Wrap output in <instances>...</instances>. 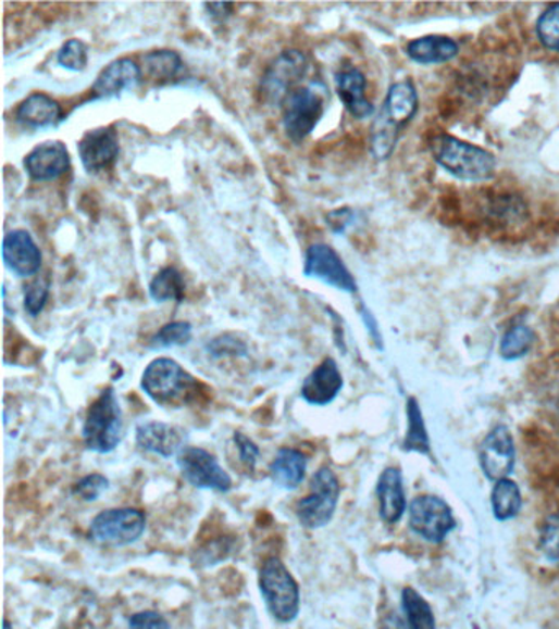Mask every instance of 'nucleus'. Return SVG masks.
Wrapping results in <instances>:
<instances>
[{"instance_id":"obj_1","label":"nucleus","mask_w":559,"mask_h":629,"mask_svg":"<svg viewBox=\"0 0 559 629\" xmlns=\"http://www.w3.org/2000/svg\"><path fill=\"white\" fill-rule=\"evenodd\" d=\"M141 390L158 405L181 408L189 405L200 392V383L179 363L158 357L141 374Z\"/></svg>"},{"instance_id":"obj_2","label":"nucleus","mask_w":559,"mask_h":629,"mask_svg":"<svg viewBox=\"0 0 559 629\" xmlns=\"http://www.w3.org/2000/svg\"><path fill=\"white\" fill-rule=\"evenodd\" d=\"M417 93L409 80L394 84L387 92L383 109L371 128V151L376 160H386L396 148L399 130L413 117Z\"/></svg>"},{"instance_id":"obj_3","label":"nucleus","mask_w":559,"mask_h":629,"mask_svg":"<svg viewBox=\"0 0 559 629\" xmlns=\"http://www.w3.org/2000/svg\"><path fill=\"white\" fill-rule=\"evenodd\" d=\"M122 408L114 387H107L87 408L83 425V441L96 454L117 450L122 441Z\"/></svg>"},{"instance_id":"obj_4","label":"nucleus","mask_w":559,"mask_h":629,"mask_svg":"<svg viewBox=\"0 0 559 629\" xmlns=\"http://www.w3.org/2000/svg\"><path fill=\"white\" fill-rule=\"evenodd\" d=\"M258 587L266 603L268 612L277 622L287 625L299 616V583L280 557L271 556L264 559L258 577Z\"/></svg>"},{"instance_id":"obj_5","label":"nucleus","mask_w":559,"mask_h":629,"mask_svg":"<svg viewBox=\"0 0 559 629\" xmlns=\"http://www.w3.org/2000/svg\"><path fill=\"white\" fill-rule=\"evenodd\" d=\"M430 150L443 169L463 180H487L496 169V160L489 151L448 135L436 137Z\"/></svg>"},{"instance_id":"obj_6","label":"nucleus","mask_w":559,"mask_h":629,"mask_svg":"<svg viewBox=\"0 0 559 629\" xmlns=\"http://www.w3.org/2000/svg\"><path fill=\"white\" fill-rule=\"evenodd\" d=\"M341 487L330 467H320L310 480V493L296 503L297 519L306 530H320L337 512Z\"/></svg>"},{"instance_id":"obj_7","label":"nucleus","mask_w":559,"mask_h":629,"mask_svg":"<svg viewBox=\"0 0 559 629\" xmlns=\"http://www.w3.org/2000/svg\"><path fill=\"white\" fill-rule=\"evenodd\" d=\"M145 530H147V515L141 510L109 508L92 519L89 538L102 546H131L144 537Z\"/></svg>"},{"instance_id":"obj_8","label":"nucleus","mask_w":559,"mask_h":629,"mask_svg":"<svg viewBox=\"0 0 559 629\" xmlns=\"http://www.w3.org/2000/svg\"><path fill=\"white\" fill-rule=\"evenodd\" d=\"M325 102L326 90L322 84L312 83L294 90L284 103V128L287 137L296 143L306 140L325 114Z\"/></svg>"},{"instance_id":"obj_9","label":"nucleus","mask_w":559,"mask_h":629,"mask_svg":"<svg viewBox=\"0 0 559 629\" xmlns=\"http://www.w3.org/2000/svg\"><path fill=\"white\" fill-rule=\"evenodd\" d=\"M309 71V60L299 50H287L281 53L273 63L268 66L263 79H261L260 93L263 102L268 105H281L286 103L294 87L306 77Z\"/></svg>"},{"instance_id":"obj_10","label":"nucleus","mask_w":559,"mask_h":629,"mask_svg":"<svg viewBox=\"0 0 559 629\" xmlns=\"http://www.w3.org/2000/svg\"><path fill=\"white\" fill-rule=\"evenodd\" d=\"M181 476L189 486L200 490L227 493L234 487V480L223 469L215 456L203 448L186 446L177 456Z\"/></svg>"},{"instance_id":"obj_11","label":"nucleus","mask_w":559,"mask_h":629,"mask_svg":"<svg viewBox=\"0 0 559 629\" xmlns=\"http://www.w3.org/2000/svg\"><path fill=\"white\" fill-rule=\"evenodd\" d=\"M410 528L426 541L439 543L455 528L454 513L438 496H417L410 505Z\"/></svg>"},{"instance_id":"obj_12","label":"nucleus","mask_w":559,"mask_h":629,"mask_svg":"<svg viewBox=\"0 0 559 629\" xmlns=\"http://www.w3.org/2000/svg\"><path fill=\"white\" fill-rule=\"evenodd\" d=\"M303 276L322 280L323 284H328L344 292H357L355 277L351 276L337 251L328 244L316 243L307 250Z\"/></svg>"},{"instance_id":"obj_13","label":"nucleus","mask_w":559,"mask_h":629,"mask_svg":"<svg viewBox=\"0 0 559 629\" xmlns=\"http://www.w3.org/2000/svg\"><path fill=\"white\" fill-rule=\"evenodd\" d=\"M80 163L87 173H103L114 166L121 147L117 131L112 127L96 128L86 131L77 143Z\"/></svg>"},{"instance_id":"obj_14","label":"nucleus","mask_w":559,"mask_h":629,"mask_svg":"<svg viewBox=\"0 0 559 629\" xmlns=\"http://www.w3.org/2000/svg\"><path fill=\"white\" fill-rule=\"evenodd\" d=\"M137 446L145 453L171 460L179 456L181 451L186 448L187 435L174 425L164 422H145L135 431Z\"/></svg>"},{"instance_id":"obj_15","label":"nucleus","mask_w":559,"mask_h":629,"mask_svg":"<svg viewBox=\"0 0 559 629\" xmlns=\"http://www.w3.org/2000/svg\"><path fill=\"white\" fill-rule=\"evenodd\" d=\"M480 463L489 479H507L515 463L512 437L506 427H496L480 448Z\"/></svg>"},{"instance_id":"obj_16","label":"nucleus","mask_w":559,"mask_h":629,"mask_svg":"<svg viewBox=\"0 0 559 629\" xmlns=\"http://www.w3.org/2000/svg\"><path fill=\"white\" fill-rule=\"evenodd\" d=\"M24 164L32 179L40 183L57 180L70 171V151L61 141H45L27 154Z\"/></svg>"},{"instance_id":"obj_17","label":"nucleus","mask_w":559,"mask_h":629,"mask_svg":"<svg viewBox=\"0 0 559 629\" xmlns=\"http://www.w3.org/2000/svg\"><path fill=\"white\" fill-rule=\"evenodd\" d=\"M341 389L344 376L338 369V364L332 357H326L306 377L300 387V397L309 405L325 406L337 399Z\"/></svg>"},{"instance_id":"obj_18","label":"nucleus","mask_w":559,"mask_h":629,"mask_svg":"<svg viewBox=\"0 0 559 629\" xmlns=\"http://www.w3.org/2000/svg\"><path fill=\"white\" fill-rule=\"evenodd\" d=\"M140 83V66L131 58H121L103 67L90 92H92L94 100L112 99V97L122 96L125 90L137 89Z\"/></svg>"},{"instance_id":"obj_19","label":"nucleus","mask_w":559,"mask_h":629,"mask_svg":"<svg viewBox=\"0 0 559 629\" xmlns=\"http://www.w3.org/2000/svg\"><path fill=\"white\" fill-rule=\"evenodd\" d=\"M5 266L21 277L34 276L41 267V251L28 231L14 230L2 243Z\"/></svg>"},{"instance_id":"obj_20","label":"nucleus","mask_w":559,"mask_h":629,"mask_svg":"<svg viewBox=\"0 0 559 629\" xmlns=\"http://www.w3.org/2000/svg\"><path fill=\"white\" fill-rule=\"evenodd\" d=\"M337 92L347 111L355 118H368L374 114V108L367 99V79L357 67H347L335 76Z\"/></svg>"},{"instance_id":"obj_21","label":"nucleus","mask_w":559,"mask_h":629,"mask_svg":"<svg viewBox=\"0 0 559 629\" xmlns=\"http://www.w3.org/2000/svg\"><path fill=\"white\" fill-rule=\"evenodd\" d=\"M306 454L296 448H281L270 464V477L274 486L283 490H296L306 479Z\"/></svg>"},{"instance_id":"obj_22","label":"nucleus","mask_w":559,"mask_h":629,"mask_svg":"<svg viewBox=\"0 0 559 629\" xmlns=\"http://www.w3.org/2000/svg\"><path fill=\"white\" fill-rule=\"evenodd\" d=\"M17 121L28 128L54 127L63 121V109L47 93H32L18 105Z\"/></svg>"},{"instance_id":"obj_23","label":"nucleus","mask_w":559,"mask_h":629,"mask_svg":"<svg viewBox=\"0 0 559 629\" xmlns=\"http://www.w3.org/2000/svg\"><path fill=\"white\" fill-rule=\"evenodd\" d=\"M377 500H380L381 518L386 523L399 521L406 510V495H403L402 476L399 470L389 467L381 474L376 487Z\"/></svg>"},{"instance_id":"obj_24","label":"nucleus","mask_w":559,"mask_h":629,"mask_svg":"<svg viewBox=\"0 0 559 629\" xmlns=\"http://www.w3.org/2000/svg\"><path fill=\"white\" fill-rule=\"evenodd\" d=\"M407 53L415 63L435 64L454 60L458 54L457 41L446 37H423L410 41Z\"/></svg>"},{"instance_id":"obj_25","label":"nucleus","mask_w":559,"mask_h":629,"mask_svg":"<svg viewBox=\"0 0 559 629\" xmlns=\"http://www.w3.org/2000/svg\"><path fill=\"white\" fill-rule=\"evenodd\" d=\"M145 74L154 84H167L176 79L184 64L179 54L174 51L160 50L144 58Z\"/></svg>"},{"instance_id":"obj_26","label":"nucleus","mask_w":559,"mask_h":629,"mask_svg":"<svg viewBox=\"0 0 559 629\" xmlns=\"http://www.w3.org/2000/svg\"><path fill=\"white\" fill-rule=\"evenodd\" d=\"M184 284L183 274L176 267H163L150 282V297L154 302H177L184 300Z\"/></svg>"},{"instance_id":"obj_27","label":"nucleus","mask_w":559,"mask_h":629,"mask_svg":"<svg viewBox=\"0 0 559 629\" xmlns=\"http://www.w3.org/2000/svg\"><path fill=\"white\" fill-rule=\"evenodd\" d=\"M493 502V512L497 519H510L520 512L522 499L517 483L510 479L497 480L490 495Z\"/></svg>"},{"instance_id":"obj_28","label":"nucleus","mask_w":559,"mask_h":629,"mask_svg":"<svg viewBox=\"0 0 559 629\" xmlns=\"http://www.w3.org/2000/svg\"><path fill=\"white\" fill-rule=\"evenodd\" d=\"M402 606L410 629H435L432 608L415 590H403Z\"/></svg>"},{"instance_id":"obj_29","label":"nucleus","mask_w":559,"mask_h":629,"mask_svg":"<svg viewBox=\"0 0 559 629\" xmlns=\"http://www.w3.org/2000/svg\"><path fill=\"white\" fill-rule=\"evenodd\" d=\"M190 340H192V325L189 322H171L150 338L148 347L154 351L170 350V348L186 347Z\"/></svg>"},{"instance_id":"obj_30","label":"nucleus","mask_w":559,"mask_h":629,"mask_svg":"<svg viewBox=\"0 0 559 629\" xmlns=\"http://www.w3.org/2000/svg\"><path fill=\"white\" fill-rule=\"evenodd\" d=\"M235 548H237L235 538H216L194 551L192 563L196 566H216L222 561L228 559L235 553Z\"/></svg>"},{"instance_id":"obj_31","label":"nucleus","mask_w":559,"mask_h":629,"mask_svg":"<svg viewBox=\"0 0 559 629\" xmlns=\"http://www.w3.org/2000/svg\"><path fill=\"white\" fill-rule=\"evenodd\" d=\"M532 343L533 334L530 328L522 327V325L510 328L504 337L502 344H500V354L509 361L519 360L529 353Z\"/></svg>"},{"instance_id":"obj_32","label":"nucleus","mask_w":559,"mask_h":629,"mask_svg":"<svg viewBox=\"0 0 559 629\" xmlns=\"http://www.w3.org/2000/svg\"><path fill=\"white\" fill-rule=\"evenodd\" d=\"M206 350L213 360L240 357L247 356L248 354L247 343L232 334L220 335V337L213 338L212 341L207 343Z\"/></svg>"},{"instance_id":"obj_33","label":"nucleus","mask_w":559,"mask_h":629,"mask_svg":"<svg viewBox=\"0 0 559 629\" xmlns=\"http://www.w3.org/2000/svg\"><path fill=\"white\" fill-rule=\"evenodd\" d=\"M50 277H38L34 282L25 287L24 305L30 317H38L47 306L48 297H50Z\"/></svg>"},{"instance_id":"obj_34","label":"nucleus","mask_w":559,"mask_h":629,"mask_svg":"<svg viewBox=\"0 0 559 629\" xmlns=\"http://www.w3.org/2000/svg\"><path fill=\"white\" fill-rule=\"evenodd\" d=\"M536 34L543 47L559 53V4L551 5L536 24Z\"/></svg>"},{"instance_id":"obj_35","label":"nucleus","mask_w":559,"mask_h":629,"mask_svg":"<svg viewBox=\"0 0 559 629\" xmlns=\"http://www.w3.org/2000/svg\"><path fill=\"white\" fill-rule=\"evenodd\" d=\"M406 448L410 451H420V453L428 451V438H426L422 413L413 400L409 403V433H407Z\"/></svg>"},{"instance_id":"obj_36","label":"nucleus","mask_w":559,"mask_h":629,"mask_svg":"<svg viewBox=\"0 0 559 629\" xmlns=\"http://www.w3.org/2000/svg\"><path fill=\"white\" fill-rule=\"evenodd\" d=\"M58 64L64 70L74 71V73H79V71L86 70L87 66V47L84 41L67 40L66 43L61 47L58 51Z\"/></svg>"},{"instance_id":"obj_37","label":"nucleus","mask_w":559,"mask_h":629,"mask_svg":"<svg viewBox=\"0 0 559 629\" xmlns=\"http://www.w3.org/2000/svg\"><path fill=\"white\" fill-rule=\"evenodd\" d=\"M110 482L103 474L92 473L77 480L73 487V493L83 502H96L99 496L109 489Z\"/></svg>"},{"instance_id":"obj_38","label":"nucleus","mask_w":559,"mask_h":629,"mask_svg":"<svg viewBox=\"0 0 559 629\" xmlns=\"http://www.w3.org/2000/svg\"><path fill=\"white\" fill-rule=\"evenodd\" d=\"M539 548L551 563L559 564V513L549 516L543 525Z\"/></svg>"},{"instance_id":"obj_39","label":"nucleus","mask_w":559,"mask_h":629,"mask_svg":"<svg viewBox=\"0 0 559 629\" xmlns=\"http://www.w3.org/2000/svg\"><path fill=\"white\" fill-rule=\"evenodd\" d=\"M234 443L238 450V456H240L241 463L247 466V469L254 470L257 467L258 460H260V448L258 444L251 440L247 435L241 433V431H235Z\"/></svg>"},{"instance_id":"obj_40","label":"nucleus","mask_w":559,"mask_h":629,"mask_svg":"<svg viewBox=\"0 0 559 629\" xmlns=\"http://www.w3.org/2000/svg\"><path fill=\"white\" fill-rule=\"evenodd\" d=\"M128 628L171 629V626L161 613L153 612V609H145V612H138L131 616V619H128Z\"/></svg>"},{"instance_id":"obj_41","label":"nucleus","mask_w":559,"mask_h":629,"mask_svg":"<svg viewBox=\"0 0 559 629\" xmlns=\"http://www.w3.org/2000/svg\"><path fill=\"white\" fill-rule=\"evenodd\" d=\"M351 218H353V214H351L350 210L338 209L333 210L332 214H328L326 222H328L330 228H332L335 234H341V231H345V228L350 225Z\"/></svg>"},{"instance_id":"obj_42","label":"nucleus","mask_w":559,"mask_h":629,"mask_svg":"<svg viewBox=\"0 0 559 629\" xmlns=\"http://www.w3.org/2000/svg\"><path fill=\"white\" fill-rule=\"evenodd\" d=\"M206 9L210 12L212 17L219 18V21H223V18H227L228 15L232 14L234 4H228V2H220V4H206Z\"/></svg>"},{"instance_id":"obj_43","label":"nucleus","mask_w":559,"mask_h":629,"mask_svg":"<svg viewBox=\"0 0 559 629\" xmlns=\"http://www.w3.org/2000/svg\"><path fill=\"white\" fill-rule=\"evenodd\" d=\"M4 629H14V626H12V622L9 621L8 618L4 619Z\"/></svg>"}]
</instances>
